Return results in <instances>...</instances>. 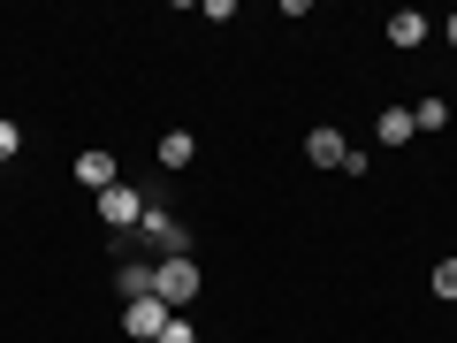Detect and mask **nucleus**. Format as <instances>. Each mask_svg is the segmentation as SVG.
I'll return each instance as SVG.
<instances>
[{
	"mask_svg": "<svg viewBox=\"0 0 457 343\" xmlns=\"http://www.w3.org/2000/svg\"><path fill=\"white\" fill-rule=\"evenodd\" d=\"M198 290H206V275H198V260H191V252H176V260H153V297H161L168 313H183Z\"/></svg>",
	"mask_w": 457,
	"mask_h": 343,
	"instance_id": "nucleus-1",
	"label": "nucleus"
},
{
	"mask_svg": "<svg viewBox=\"0 0 457 343\" xmlns=\"http://www.w3.org/2000/svg\"><path fill=\"white\" fill-rule=\"evenodd\" d=\"M153 198L137 191V183H114V191H99V222L114 229V237H137V222H145Z\"/></svg>",
	"mask_w": 457,
	"mask_h": 343,
	"instance_id": "nucleus-2",
	"label": "nucleus"
},
{
	"mask_svg": "<svg viewBox=\"0 0 457 343\" xmlns=\"http://www.w3.org/2000/svg\"><path fill=\"white\" fill-rule=\"evenodd\" d=\"M137 245H153L161 260H176V252H191V229H183L168 206H145V222H137Z\"/></svg>",
	"mask_w": 457,
	"mask_h": 343,
	"instance_id": "nucleus-3",
	"label": "nucleus"
},
{
	"mask_svg": "<svg viewBox=\"0 0 457 343\" xmlns=\"http://www.w3.org/2000/svg\"><path fill=\"white\" fill-rule=\"evenodd\" d=\"M176 321V313L161 305V297H130V305H122V328H130L137 343H161V328Z\"/></svg>",
	"mask_w": 457,
	"mask_h": 343,
	"instance_id": "nucleus-4",
	"label": "nucleus"
},
{
	"mask_svg": "<svg viewBox=\"0 0 457 343\" xmlns=\"http://www.w3.org/2000/svg\"><path fill=\"white\" fill-rule=\"evenodd\" d=\"M77 183H84L92 198H99V191H114V183H122V168H114V153H107V146H84V153H77Z\"/></svg>",
	"mask_w": 457,
	"mask_h": 343,
	"instance_id": "nucleus-5",
	"label": "nucleus"
},
{
	"mask_svg": "<svg viewBox=\"0 0 457 343\" xmlns=\"http://www.w3.org/2000/svg\"><path fill=\"white\" fill-rule=\"evenodd\" d=\"M343 153H351V138H343L336 122H312V130H305V161H320V168H343Z\"/></svg>",
	"mask_w": 457,
	"mask_h": 343,
	"instance_id": "nucleus-6",
	"label": "nucleus"
},
{
	"mask_svg": "<svg viewBox=\"0 0 457 343\" xmlns=\"http://www.w3.org/2000/svg\"><path fill=\"white\" fill-rule=\"evenodd\" d=\"M427 31H435V23H427L420 8H396V16H389V46H404V54H420Z\"/></svg>",
	"mask_w": 457,
	"mask_h": 343,
	"instance_id": "nucleus-7",
	"label": "nucleus"
},
{
	"mask_svg": "<svg viewBox=\"0 0 457 343\" xmlns=\"http://www.w3.org/2000/svg\"><path fill=\"white\" fill-rule=\"evenodd\" d=\"M153 161H161V168H191V161H198V138H191V130H168L161 146H153Z\"/></svg>",
	"mask_w": 457,
	"mask_h": 343,
	"instance_id": "nucleus-8",
	"label": "nucleus"
},
{
	"mask_svg": "<svg viewBox=\"0 0 457 343\" xmlns=\"http://www.w3.org/2000/svg\"><path fill=\"white\" fill-rule=\"evenodd\" d=\"M114 290H122V305H130V297H153V267L145 260H122V267H114Z\"/></svg>",
	"mask_w": 457,
	"mask_h": 343,
	"instance_id": "nucleus-9",
	"label": "nucleus"
},
{
	"mask_svg": "<svg viewBox=\"0 0 457 343\" xmlns=\"http://www.w3.org/2000/svg\"><path fill=\"white\" fill-rule=\"evenodd\" d=\"M374 138H381V146H411V107H381Z\"/></svg>",
	"mask_w": 457,
	"mask_h": 343,
	"instance_id": "nucleus-10",
	"label": "nucleus"
},
{
	"mask_svg": "<svg viewBox=\"0 0 457 343\" xmlns=\"http://www.w3.org/2000/svg\"><path fill=\"white\" fill-rule=\"evenodd\" d=\"M411 130H450V99H435V92H427L420 107H411Z\"/></svg>",
	"mask_w": 457,
	"mask_h": 343,
	"instance_id": "nucleus-11",
	"label": "nucleus"
},
{
	"mask_svg": "<svg viewBox=\"0 0 457 343\" xmlns=\"http://www.w3.org/2000/svg\"><path fill=\"white\" fill-rule=\"evenodd\" d=\"M435 297H450V305H457V260H442V267H435Z\"/></svg>",
	"mask_w": 457,
	"mask_h": 343,
	"instance_id": "nucleus-12",
	"label": "nucleus"
},
{
	"mask_svg": "<svg viewBox=\"0 0 457 343\" xmlns=\"http://www.w3.org/2000/svg\"><path fill=\"white\" fill-rule=\"evenodd\" d=\"M16 153H23V130L8 122V114H0V161H16Z\"/></svg>",
	"mask_w": 457,
	"mask_h": 343,
	"instance_id": "nucleus-13",
	"label": "nucleus"
},
{
	"mask_svg": "<svg viewBox=\"0 0 457 343\" xmlns=\"http://www.w3.org/2000/svg\"><path fill=\"white\" fill-rule=\"evenodd\" d=\"M161 343H198V328H191V321H183V313H176V321L161 328Z\"/></svg>",
	"mask_w": 457,
	"mask_h": 343,
	"instance_id": "nucleus-14",
	"label": "nucleus"
},
{
	"mask_svg": "<svg viewBox=\"0 0 457 343\" xmlns=\"http://www.w3.org/2000/svg\"><path fill=\"white\" fill-rule=\"evenodd\" d=\"M442 31H450V46H457V16H442Z\"/></svg>",
	"mask_w": 457,
	"mask_h": 343,
	"instance_id": "nucleus-15",
	"label": "nucleus"
}]
</instances>
